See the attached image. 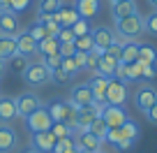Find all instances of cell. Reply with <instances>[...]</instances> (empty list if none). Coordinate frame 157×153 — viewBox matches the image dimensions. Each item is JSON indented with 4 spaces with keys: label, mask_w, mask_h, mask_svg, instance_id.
<instances>
[{
    "label": "cell",
    "mask_w": 157,
    "mask_h": 153,
    "mask_svg": "<svg viewBox=\"0 0 157 153\" xmlns=\"http://www.w3.org/2000/svg\"><path fill=\"white\" fill-rule=\"evenodd\" d=\"M19 144V135L12 125L0 123V153H12Z\"/></svg>",
    "instance_id": "e0dca14e"
},
{
    "label": "cell",
    "mask_w": 157,
    "mask_h": 153,
    "mask_svg": "<svg viewBox=\"0 0 157 153\" xmlns=\"http://www.w3.org/2000/svg\"><path fill=\"white\" fill-rule=\"evenodd\" d=\"M88 86L93 88L95 93V100L97 102H104V93H106V86H109V79L106 77H102V74H93L88 81Z\"/></svg>",
    "instance_id": "7402d4cb"
},
{
    "label": "cell",
    "mask_w": 157,
    "mask_h": 153,
    "mask_svg": "<svg viewBox=\"0 0 157 153\" xmlns=\"http://www.w3.org/2000/svg\"><path fill=\"white\" fill-rule=\"evenodd\" d=\"M148 5H150V7H155V10H157V0H148Z\"/></svg>",
    "instance_id": "816d5d0a"
},
{
    "label": "cell",
    "mask_w": 157,
    "mask_h": 153,
    "mask_svg": "<svg viewBox=\"0 0 157 153\" xmlns=\"http://www.w3.org/2000/svg\"><path fill=\"white\" fill-rule=\"evenodd\" d=\"M14 100H16V109H19V116H21V119L30 116L35 109H39L42 104H44L42 100H39V95H35L33 91H25V93H21L19 98H14Z\"/></svg>",
    "instance_id": "30bf717a"
},
{
    "label": "cell",
    "mask_w": 157,
    "mask_h": 153,
    "mask_svg": "<svg viewBox=\"0 0 157 153\" xmlns=\"http://www.w3.org/2000/svg\"><path fill=\"white\" fill-rule=\"evenodd\" d=\"M146 119H148V123L157 125V102H155V104H152V107L146 111Z\"/></svg>",
    "instance_id": "c3c4849f"
},
{
    "label": "cell",
    "mask_w": 157,
    "mask_h": 153,
    "mask_svg": "<svg viewBox=\"0 0 157 153\" xmlns=\"http://www.w3.org/2000/svg\"><path fill=\"white\" fill-rule=\"evenodd\" d=\"M72 146H76V142H74V137L69 135V137H63V139H58V142H56L53 153H67Z\"/></svg>",
    "instance_id": "f35d334b"
},
{
    "label": "cell",
    "mask_w": 157,
    "mask_h": 153,
    "mask_svg": "<svg viewBox=\"0 0 157 153\" xmlns=\"http://www.w3.org/2000/svg\"><path fill=\"white\" fill-rule=\"evenodd\" d=\"M67 153H78V148H76V146H72V148H69Z\"/></svg>",
    "instance_id": "f5cc1de1"
},
{
    "label": "cell",
    "mask_w": 157,
    "mask_h": 153,
    "mask_svg": "<svg viewBox=\"0 0 157 153\" xmlns=\"http://www.w3.org/2000/svg\"><path fill=\"white\" fill-rule=\"evenodd\" d=\"M143 30H146L148 35H152V37H157V10L150 12V14L143 19Z\"/></svg>",
    "instance_id": "836d02e7"
},
{
    "label": "cell",
    "mask_w": 157,
    "mask_h": 153,
    "mask_svg": "<svg viewBox=\"0 0 157 153\" xmlns=\"http://www.w3.org/2000/svg\"><path fill=\"white\" fill-rule=\"evenodd\" d=\"M97 153H104V151H97Z\"/></svg>",
    "instance_id": "6f0895ef"
},
{
    "label": "cell",
    "mask_w": 157,
    "mask_h": 153,
    "mask_svg": "<svg viewBox=\"0 0 157 153\" xmlns=\"http://www.w3.org/2000/svg\"><path fill=\"white\" fill-rule=\"evenodd\" d=\"M23 153H37V151H35V148H25Z\"/></svg>",
    "instance_id": "db71d44e"
},
{
    "label": "cell",
    "mask_w": 157,
    "mask_h": 153,
    "mask_svg": "<svg viewBox=\"0 0 157 153\" xmlns=\"http://www.w3.org/2000/svg\"><path fill=\"white\" fill-rule=\"evenodd\" d=\"M58 139L51 135V130H46V132H35L33 137H30V148H35L37 153H53V146Z\"/></svg>",
    "instance_id": "5bb4252c"
},
{
    "label": "cell",
    "mask_w": 157,
    "mask_h": 153,
    "mask_svg": "<svg viewBox=\"0 0 157 153\" xmlns=\"http://www.w3.org/2000/svg\"><path fill=\"white\" fill-rule=\"evenodd\" d=\"M56 40H58L60 44H65V42H74V40H76V35H74L72 26H63V28L58 30V35H56Z\"/></svg>",
    "instance_id": "60d3db41"
},
{
    "label": "cell",
    "mask_w": 157,
    "mask_h": 153,
    "mask_svg": "<svg viewBox=\"0 0 157 153\" xmlns=\"http://www.w3.org/2000/svg\"><path fill=\"white\" fill-rule=\"evenodd\" d=\"M30 5H33V0H7V10L14 12L16 16H19L21 12H25Z\"/></svg>",
    "instance_id": "e575fe53"
},
{
    "label": "cell",
    "mask_w": 157,
    "mask_h": 153,
    "mask_svg": "<svg viewBox=\"0 0 157 153\" xmlns=\"http://www.w3.org/2000/svg\"><path fill=\"white\" fill-rule=\"evenodd\" d=\"M51 125H53V119H51L49 109H46V104H42L39 109H35L30 116H25V128H28L30 135L35 132H46V130H51Z\"/></svg>",
    "instance_id": "3957f363"
},
{
    "label": "cell",
    "mask_w": 157,
    "mask_h": 153,
    "mask_svg": "<svg viewBox=\"0 0 157 153\" xmlns=\"http://www.w3.org/2000/svg\"><path fill=\"white\" fill-rule=\"evenodd\" d=\"M51 135H53L56 139H63V137H69V128L67 123H63V121H53V125H51Z\"/></svg>",
    "instance_id": "74e56055"
},
{
    "label": "cell",
    "mask_w": 157,
    "mask_h": 153,
    "mask_svg": "<svg viewBox=\"0 0 157 153\" xmlns=\"http://www.w3.org/2000/svg\"><path fill=\"white\" fill-rule=\"evenodd\" d=\"M120 142H118V151L120 153H125V151H129V148L134 146V142L139 139V123H134V121H125L123 125H120Z\"/></svg>",
    "instance_id": "9c48e42d"
},
{
    "label": "cell",
    "mask_w": 157,
    "mask_h": 153,
    "mask_svg": "<svg viewBox=\"0 0 157 153\" xmlns=\"http://www.w3.org/2000/svg\"><path fill=\"white\" fill-rule=\"evenodd\" d=\"M5 63H7V70H10L12 74H21V77H23V72H25V67L30 65V60L23 58V56H19V54H14L10 60H5Z\"/></svg>",
    "instance_id": "83f0119b"
},
{
    "label": "cell",
    "mask_w": 157,
    "mask_h": 153,
    "mask_svg": "<svg viewBox=\"0 0 157 153\" xmlns=\"http://www.w3.org/2000/svg\"><path fill=\"white\" fill-rule=\"evenodd\" d=\"M14 54H16V37L0 35V58H2V60H10Z\"/></svg>",
    "instance_id": "d4e9b609"
},
{
    "label": "cell",
    "mask_w": 157,
    "mask_h": 153,
    "mask_svg": "<svg viewBox=\"0 0 157 153\" xmlns=\"http://www.w3.org/2000/svg\"><path fill=\"white\" fill-rule=\"evenodd\" d=\"M139 63H157V46L148 42H139Z\"/></svg>",
    "instance_id": "cb8c5ba5"
},
{
    "label": "cell",
    "mask_w": 157,
    "mask_h": 153,
    "mask_svg": "<svg viewBox=\"0 0 157 153\" xmlns=\"http://www.w3.org/2000/svg\"><path fill=\"white\" fill-rule=\"evenodd\" d=\"M78 153H90V151H78Z\"/></svg>",
    "instance_id": "9f6ffc18"
},
{
    "label": "cell",
    "mask_w": 157,
    "mask_h": 153,
    "mask_svg": "<svg viewBox=\"0 0 157 153\" xmlns=\"http://www.w3.org/2000/svg\"><path fill=\"white\" fill-rule=\"evenodd\" d=\"M99 119L106 123V128H120L127 121V111L123 104H102Z\"/></svg>",
    "instance_id": "8992f818"
},
{
    "label": "cell",
    "mask_w": 157,
    "mask_h": 153,
    "mask_svg": "<svg viewBox=\"0 0 157 153\" xmlns=\"http://www.w3.org/2000/svg\"><path fill=\"white\" fill-rule=\"evenodd\" d=\"M132 14H136V2H134V0H120V2H113L111 5L113 21H120V19L132 16Z\"/></svg>",
    "instance_id": "44dd1931"
},
{
    "label": "cell",
    "mask_w": 157,
    "mask_h": 153,
    "mask_svg": "<svg viewBox=\"0 0 157 153\" xmlns=\"http://www.w3.org/2000/svg\"><path fill=\"white\" fill-rule=\"evenodd\" d=\"M113 79L123 81V84L132 81V79H129V72H127V63H118V65H116V74H113Z\"/></svg>",
    "instance_id": "ee69618b"
},
{
    "label": "cell",
    "mask_w": 157,
    "mask_h": 153,
    "mask_svg": "<svg viewBox=\"0 0 157 153\" xmlns=\"http://www.w3.org/2000/svg\"><path fill=\"white\" fill-rule=\"evenodd\" d=\"M99 111H102V102H90L83 107H76V123H78V132L81 130H88L90 123L95 119H99Z\"/></svg>",
    "instance_id": "ba28073f"
},
{
    "label": "cell",
    "mask_w": 157,
    "mask_h": 153,
    "mask_svg": "<svg viewBox=\"0 0 157 153\" xmlns=\"http://www.w3.org/2000/svg\"><path fill=\"white\" fill-rule=\"evenodd\" d=\"M23 81L30 88H37V86H44L51 81V70L44 63H30L23 72Z\"/></svg>",
    "instance_id": "277c9868"
},
{
    "label": "cell",
    "mask_w": 157,
    "mask_h": 153,
    "mask_svg": "<svg viewBox=\"0 0 157 153\" xmlns=\"http://www.w3.org/2000/svg\"><path fill=\"white\" fill-rule=\"evenodd\" d=\"M16 54L23 56V58H33L37 56V42L33 40V35L28 30H21L16 35Z\"/></svg>",
    "instance_id": "9a60e30c"
},
{
    "label": "cell",
    "mask_w": 157,
    "mask_h": 153,
    "mask_svg": "<svg viewBox=\"0 0 157 153\" xmlns=\"http://www.w3.org/2000/svg\"><path fill=\"white\" fill-rule=\"evenodd\" d=\"M46 109H49V114H51V119H53V121H63V123H67L72 137L78 132L76 107H74L69 100H51V102H46Z\"/></svg>",
    "instance_id": "6da1fadb"
},
{
    "label": "cell",
    "mask_w": 157,
    "mask_h": 153,
    "mask_svg": "<svg viewBox=\"0 0 157 153\" xmlns=\"http://www.w3.org/2000/svg\"><path fill=\"white\" fill-rule=\"evenodd\" d=\"M88 130L95 135V137H99V139L104 142V135H106V130H109V128H106V123H104L102 119H95L93 123H90V128H88Z\"/></svg>",
    "instance_id": "ab89813d"
},
{
    "label": "cell",
    "mask_w": 157,
    "mask_h": 153,
    "mask_svg": "<svg viewBox=\"0 0 157 153\" xmlns=\"http://www.w3.org/2000/svg\"><path fill=\"white\" fill-rule=\"evenodd\" d=\"M157 102V88L150 84H139L136 91H134V107L141 114H146L152 104Z\"/></svg>",
    "instance_id": "5b68a950"
},
{
    "label": "cell",
    "mask_w": 157,
    "mask_h": 153,
    "mask_svg": "<svg viewBox=\"0 0 157 153\" xmlns=\"http://www.w3.org/2000/svg\"><path fill=\"white\" fill-rule=\"evenodd\" d=\"M5 72H7V63L0 58V79H2V74H5Z\"/></svg>",
    "instance_id": "681fc988"
},
{
    "label": "cell",
    "mask_w": 157,
    "mask_h": 153,
    "mask_svg": "<svg viewBox=\"0 0 157 153\" xmlns=\"http://www.w3.org/2000/svg\"><path fill=\"white\" fill-rule=\"evenodd\" d=\"M143 65V81H150V79H155L157 77V63H150V65H146V63H141Z\"/></svg>",
    "instance_id": "bcb514c9"
},
{
    "label": "cell",
    "mask_w": 157,
    "mask_h": 153,
    "mask_svg": "<svg viewBox=\"0 0 157 153\" xmlns=\"http://www.w3.org/2000/svg\"><path fill=\"white\" fill-rule=\"evenodd\" d=\"M58 49H60V42L56 40V37H46V40H42L37 44V56H39V58H44V56L58 54Z\"/></svg>",
    "instance_id": "4316f807"
},
{
    "label": "cell",
    "mask_w": 157,
    "mask_h": 153,
    "mask_svg": "<svg viewBox=\"0 0 157 153\" xmlns=\"http://www.w3.org/2000/svg\"><path fill=\"white\" fill-rule=\"evenodd\" d=\"M28 33L33 35V40L37 42V44H39L42 40H46V37H51V35H49V30H46L42 23H35V26H30V28H28Z\"/></svg>",
    "instance_id": "d590c367"
},
{
    "label": "cell",
    "mask_w": 157,
    "mask_h": 153,
    "mask_svg": "<svg viewBox=\"0 0 157 153\" xmlns=\"http://www.w3.org/2000/svg\"><path fill=\"white\" fill-rule=\"evenodd\" d=\"M0 10H7V0H0Z\"/></svg>",
    "instance_id": "f907efd6"
},
{
    "label": "cell",
    "mask_w": 157,
    "mask_h": 153,
    "mask_svg": "<svg viewBox=\"0 0 157 153\" xmlns=\"http://www.w3.org/2000/svg\"><path fill=\"white\" fill-rule=\"evenodd\" d=\"M74 10H76L78 19H93L99 12V0H74Z\"/></svg>",
    "instance_id": "d6986e66"
},
{
    "label": "cell",
    "mask_w": 157,
    "mask_h": 153,
    "mask_svg": "<svg viewBox=\"0 0 157 153\" xmlns=\"http://www.w3.org/2000/svg\"><path fill=\"white\" fill-rule=\"evenodd\" d=\"M127 95H129L127 84H123V81H118V79H109V86H106L102 104H125Z\"/></svg>",
    "instance_id": "52a82bcc"
},
{
    "label": "cell",
    "mask_w": 157,
    "mask_h": 153,
    "mask_svg": "<svg viewBox=\"0 0 157 153\" xmlns=\"http://www.w3.org/2000/svg\"><path fill=\"white\" fill-rule=\"evenodd\" d=\"M116 65L118 63H111V60H106V58H99L97 70H95L93 74H102V77H106V79H113V74H116Z\"/></svg>",
    "instance_id": "f1b7e54d"
},
{
    "label": "cell",
    "mask_w": 157,
    "mask_h": 153,
    "mask_svg": "<svg viewBox=\"0 0 157 153\" xmlns=\"http://www.w3.org/2000/svg\"><path fill=\"white\" fill-rule=\"evenodd\" d=\"M56 19H58L60 26H74L78 19L76 10H74V5H63L58 12H56Z\"/></svg>",
    "instance_id": "603a6c76"
},
{
    "label": "cell",
    "mask_w": 157,
    "mask_h": 153,
    "mask_svg": "<svg viewBox=\"0 0 157 153\" xmlns=\"http://www.w3.org/2000/svg\"><path fill=\"white\" fill-rule=\"evenodd\" d=\"M21 23H19V16L10 10H0V35H10V37H16L21 33Z\"/></svg>",
    "instance_id": "4fadbf2b"
},
{
    "label": "cell",
    "mask_w": 157,
    "mask_h": 153,
    "mask_svg": "<svg viewBox=\"0 0 157 153\" xmlns=\"http://www.w3.org/2000/svg\"><path fill=\"white\" fill-rule=\"evenodd\" d=\"M141 70H143V65L139 63V60H136V63H129L127 65L129 79H132V81H143V72H141Z\"/></svg>",
    "instance_id": "7bdbcfd3"
},
{
    "label": "cell",
    "mask_w": 157,
    "mask_h": 153,
    "mask_svg": "<svg viewBox=\"0 0 157 153\" xmlns=\"http://www.w3.org/2000/svg\"><path fill=\"white\" fill-rule=\"evenodd\" d=\"M120 56H123V44H118V42H113L109 49L102 51V58L111 60V63H120Z\"/></svg>",
    "instance_id": "1f68e13d"
},
{
    "label": "cell",
    "mask_w": 157,
    "mask_h": 153,
    "mask_svg": "<svg viewBox=\"0 0 157 153\" xmlns=\"http://www.w3.org/2000/svg\"><path fill=\"white\" fill-rule=\"evenodd\" d=\"M69 79H72V77H69L65 70H53V72H51V81H53V84H58V86L69 84Z\"/></svg>",
    "instance_id": "f6af8a7d"
},
{
    "label": "cell",
    "mask_w": 157,
    "mask_h": 153,
    "mask_svg": "<svg viewBox=\"0 0 157 153\" xmlns=\"http://www.w3.org/2000/svg\"><path fill=\"white\" fill-rule=\"evenodd\" d=\"M74 46H76V51H81V54H88L90 49H95L93 33H88V35H81V37H76V40H74Z\"/></svg>",
    "instance_id": "f546056e"
},
{
    "label": "cell",
    "mask_w": 157,
    "mask_h": 153,
    "mask_svg": "<svg viewBox=\"0 0 157 153\" xmlns=\"http://www.w3.org/2000/svg\"><path fill=\"white\" fill-rule=\"evenodd\" d=\"M42 63L46 65V67L53 72V70H60V65H63V56L60 54H51V56H44L42 58Z\"/></svg>",
    "instance_id": "b9f144b4"
},
{
    "label": "cell",
    "mask_w": 157,
    "mask_h": 153,
    "mask_svg": "<svg viewBox=\"0 0 157 153\" xmlns=\"http://www.w3.org/2000/svg\"><path fill=\"white\" fill-rule=\"evenodd\" d=\"M109 2H111V5H113V2H120V0H109Z\"/></svg>",
    "instance_id": "11a10c76"
},
{
    "label": "cell",
    "mask_w": 157,
    "mask_h": 153,
    "mask_svg": "<svg viewBox=\"0 0 157 153\" xmlns=\"http://www.w3.org/2000/svg\"><path fill=\"white\" fill-rule=\"evenodd\" d=\"M143 33H146L143 30V16L139 12L132 14V16H125V19L116 21V42L118 44H125L129 40H139Z\"/></svg>",
    "instance_id": "7a4b0ae2"
},
{
    "label": "cell",
    "mask_w": 157,
    "mask_h": 153,
    "mask_svg": "<svg viewBox=\"0 0 157 153\" xmlns=\"http://www.w3.org/2000/svg\"><path fill=\"white\" fill-rule=\"evenodd\" d=\"M69 102H72L74 107H83V104L97 102V100H95L93 88H90L88 81H86V84H76L72 91H69Z\"/></svg>",
    "instance_id": "7c38bea8"
},
{
    "label": "cell",
    "mask_w": 157,
    "mask_h": 153,
    "mask_svg": "<svg viewBox=\"0 0 157 153\" xmlns=\"http://www.w3.org/2000/svg\"><path fill=\"white\" fill-rule=\"evenodd\" d=\"M93 40H95V49L104 51L116 42V33H113L109 26H97V28L93 30Z\"/></svg>",
    "instance_id": "ac0fdd59"
},
{
    "label": "cell",
    "mask_w": 157,
    "mask_h": 153,
    "mask_svg": "<svg viewBox=\"0 0 157 153\" xmlns=\"http://www.w3.org/2000/svg\"><path fill=\"white\" fill-rule=\"evenodd\" d=\"M72 30H74V35H76V37H81V35L93 33V26H90L88 19H76V23L72 26Z\"/></svg>",
    "instance_id": "8d00e7d4"
},
{
    "label": "cell",
    "mask_w": 157,
    "mask_h": 153,
    "mask_svg": "<svg viewBox=\"0 0 157 153\" xmlns=\"http://www.w3.org/2000/svg\"><path fill=\"white\" fill-rule=\"evenodd\" d=\"M19 119V109H16V100L10 95H0V123L12 125Z\"/></svg>",
    "instance_id": "2e32d148"
},
{
    "label": "cell",
    "mask_w": 157,
    "mask_h": 153,
    "mask_svg": "<svg viewBox=\"0 0 157 153\" xmlns=\"http://www.w3.org/2000/svg\"><path fill=\"white\" fill-rule=\"evenodd\" d=\"M83 65H86V54L76 51V54L69 56V58H63V65H60V70H65L69 77H74V74H78L81 70H83Z\"/></svg>",
    "instance_id": "ffe728a7"
},
{
    "label": "cell",
    "mask_w": 157,
    "mask_h": 153,
    "mask_svg": "<svg viewBox=\"0 0 157 153\" xmlns=\"http://www.w3.org/2000/svg\"><path fill=\"white\" fill-rule=\"evenodd\" d=\"M74 142H76L78 151H90V153L102 151V144H104L102 139L95 137L90 130H81V132H76V135H74Z\"/></svg>",
    "instance_id": "8fae6325"
},
{
    "label": "cell",
    "mask_w": 157,
    "mask_h": 153,
    "mask_svg": "<svg viewBox=\"0 0 157 153\" xmlns=\"http://www.w3.org/2000/svg\"><path fill=\"white\" fill-rule=\"evenodd\" d=\"M60 7H63V0H39L37 14H56Z\"/></svg>",
    "instance_id": "4dcf8cb0"
},
{
    "label": "cell",
    "mask_w": 157,
    "mask_h": 153,
    "mask_svg": "<svg viewBox=\"0 0 157 153\" xmlns=\"http://www.w3.org/2000/svg\"><path fill=\"white\" fill-rule=\"evenodd\" d=\"M99 58H102V51H99V49H90L88 54H86V65H83V70H88V72L93 74L95 70H97Z\"/></svg>",
    "instance_id": "d6a6232c"
},
{
    "label": "cell",
    "mask_w": 157,
    "mask_h": 153,
    "mask_svg": "<svg viewBox=\"0 0 157 153\" xmlns=\"http://www.w3.org/2000/svg\"><path fill=\"white\" fill-rule=\"evenodd\" d=\"M58 54L63 56V58H69V56H74V54H76V46H74V42H65V44H60Z\"/></svg>",
    "instance_id": "7dc6e473"
},
{
    "label": "cell",
    "mask_w": 157,
    "mask_h": 153,
    "mask_svg": "<svg viewBox=\"0 0 157 153\" xmlns=\"http://www.w3.org/2000/svg\"><path fill=\"white\" fill-rule=\"evenodd\" d=\"M139 60V42L136 40H129L123 44V56H120V63H136Z\"/></svg>",
    "instance_id": "484cf974"
}]
</instances>
